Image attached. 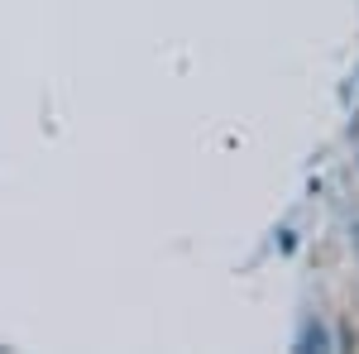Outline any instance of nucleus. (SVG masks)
<instances>
[{
    "label": "nucleus",
    "instance_id": "nucleus-2",
    "mask_svg": "<svg viewBox=\"0 0 359 354\" xmlns=\"http://www.w3.org/2000/svg\"><path fill=\"white\" fill-rule=\"evenodd\" d=\"M350 249H355V259H359V216L350 220Z\"/></svg>",
    "mask_w": 359,
    "mask_h": 354
},
{
    "label": "nucleus",
    "instance_id": "nucleus-1",
    "mask_svg": "<svg viewBox=\"0 0 359 354\" xmlns=\"http://www.w3.org/2000/svg\"><path fill=\"white\" fill-rule=\"evenodd\" d=\"M297 345H302V350H311V345H316V350H331V335H326L321 321H316V326L306 321V330H302V340H297Z\"/></svg>",
    "mask_w": 359,
    "mask_h": 354
}]
</instances>
